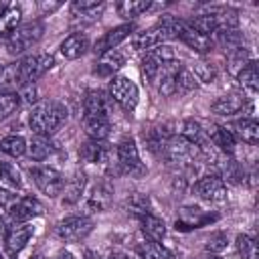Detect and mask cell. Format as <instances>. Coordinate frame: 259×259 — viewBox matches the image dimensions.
Here are the masks:
<instances>
[{
    "label": "cell",
    "instance_id": "45",
    "mask_svg": "<svg viewBox=\"0 0 259 259\" xmlns=\"http://www.w3.org/2000/svg\"><path fill=\"white\" fill-rule=\"evenodd\" d=\"M251 59H249V55H247V51L245 49H237L231 57H229V65H231V71H235V73H239L241 71V67L245 65V63H249Z\"/></svg>",
    "mask_w": 259,
    "mask_h": 259
},
{
    "label": "cell",
    "instance_id": "24",
    "mask_svg": "<svg viewBox=\"0 0 259 259\" xmlns=\"http://www.w3.org/2000/svg\"><path fill=\"white\" fill-rule=\"evenodd\" d=\"M123 63H125V59L119 51H109V53H103L101 59L95 63L93 73L99 77H113V73H117L123 67Z\"/></svg>",
    "mask_w": 259,
    "mask_h": 259
},
{
    "label": "cell",
    "instance_id": "17",
    "mask_svg": "<svg viewBox=\"0 0 259 259\" xmlns=\"http://www.w3.org/2000/svg\"><path fill=\"white\" fill-rule=\"evenodd\" d=\"M109 146L105 142H97V140H87L81 148H79V158L85 164H103L109 160Z\"/></svg>",
    "mask_w": 259,
    "mask_h": 259
},
{
    "label": "cell",
    "instance_id": "21",
    "mask_svg": "<svg viewBox=\"0 0 259 259\" xmlns=\"http://www.w3.org/2000/svg\"><path fill=\"white\" fill-rule=\"evenodd\" d=\"M180 63H176V61H172V63H166L162 69H160V73H158V93L160 95H164V97H170V95H174L176 93V75H178V71H180Z\"/></svg>",
    "mask_w": 259,
    "mask_h": 259
},
{
    "label": "cell",
    "instance_id": "33",
    "mask_svg": "<svg viewBox=\"0 0 259 259\" xmlns=\"http://www.w3.org/2000/svg\"><path fill=\"white\" fill-rule=\"evenodd\" d=\"M150 6H152V2H148V0H121V2L117 4V14H119L121 18L132 20V18L144 14Z\"/></svg>",
    "mask_w": 259,
    "mask_h": 259
},
{
    "label": "cell",
    "instance_id": "30",
    "mask_svg": "<svg viewBox=\"0 0 259 259\" xmlns=\"http://www.w3.org/2000/svg\"><path fill=\"white\" fill-rule=\"evenodd\" d=\"M136 253L140 255V259H174L170 249H166L158 241H150V239L144 243H138Z\"/></svg>",
    "mask_w": 259,
    "mask_h": 259
},
{
    "label": "cell",
    "instance_id": "27",
    "mask_svg": "<svg viewBox=\"0 0 259 259\" xmlns=\"http://www.w3.org/2000/svg\"><path fill=\"white\" fill-rule=\"evenodd\" d=\"M26 152H28V156H30L34 162H45L47 158L53 156L55 146L51 144L49 136H36V134H34V138L26 144Z\"/></svg>",
    "mask_w": 259,
    "mask_h": 259
},
{
    "label": "cell",
    "instance_id": "15",
    "mask_svg": "<svg viewBox=\"0 0 259 259\" xmlns=\"http://www.w3.org/2000/svg\"><path fill=\"white\" fill-rule=\"evenodd\" d=\"M217 219H219V214H208L198 206H182L180 214L176 219V229H180V231L198 229V227H204Z\"/></svg>",
    "mask_w": 259,
    "mask_h": 259
},
{
    "label": "cell",
    "instance_id": "9",
    "mask_svg": "<svg viewBox=\"0 0 259 259\" xmlns=\"http://www.w3.org/2000/svg\"><path fill=\"white\" fill-rule=\"evenodd\" d=\"M194 192L206 202H223L227 198V184L219 174H206L196 180Z\"/></svg>",
    "mask_w": 259,
    "mask_h": 259
},
{
    "label": "cell",
    "instance_id": "4",
    "mask_svg": "<svg viewBox=\"0 0 259 259\" xmlns=\"http://www.w3.org/2000/svg\"><path fill=\"white\" fill-rule=\"evenodd\" d=\"M115 158H117V170L130 176H142L146 174V166L140 160V152L136 146L134 138H121L117 148H115Z\"/></svg>",
    "mask_w": 259,
    "mask_h": 259
},
{
    "label": "cell",
    "instance_id": "49",
    "mask_svg": "<svg viewBox=\"0 0 259 259\" xmlns=\"http://www.w3.org/2000/svg\"><path fill=\"white\" fill-rule=\"evenodd\" d=\"M107 259H130L127 255H123V253H111Z\"/></svg>",
    "mask_w": 259,
    "mask_h": 259
},
{
    "label": "cell",
    "instance_id": "3",
    "mask_svg": "<svg viewBox=\"0 0 259 259\" xmlns=\"http://www.w3.org/2000/svg\"><path fill=\"white\" fill-rule=\"evenodd\" d=\"M42 32H45V26L40 20L20 24L12 32L6 34V51L10 55H20V53L28 51L32 45H36L42 38Z\"/></svg>",
    "mask_w": 259,
    "mask_h": 259
},
{
    "label": "cell",
    "instance_id": "19",
    "mask_svg": "<svg viewBox=\"0 0 259 259\" xmlns=\"http://www.w3.org/2000/svg\"><path fill=\"white\" fill-rule=\"evenodd\" d=\"M59 51H61V55L65 59H71V61L79 59V57H83L89 51V38L83 32H73V34L65 36V40L61 42Z\"/></svg>",
    "mask_w": 259,
    "mask_h": 259
},
{
    "label": "cell",
    "instance_id": "51",
    "mask_svg": "<svg viewBox=\"0 0 259 259\" xmlns=\"http://www.w3.org/2000/svg\"><path fill=\"white\" fill-rule=\"evenodd\" d=\"M85 259H97V257H95L91 251H87V253H85Z\"/></svg>",
    "mask_w": 259,
    "mask_h": 259
},
{
    "label": "cell",
    "instance_id": "5",
    "mask_svg": "<svg viewBox=\"0 0 259 259\" xmlns=\"http://www.w3.org/2000/svg\"><path fill=\"white\" fill-rule=\"evenodd\" d=\"M107 95H109L121 109L134 111L136 105H138L140 91H138V85H136L130 77L117 75V77H111V81H109V93H107Z\"/></svg>",
    "mask_w": 259,
    "mask_h": 259
},
{
    "label": "cell",
    "instance_id": "28",
    "mask_svg": "<svg viewBox=\"0 0 259 259\" xmlns=\"http://www.w3.org/2000/svg\"><path fill=\"white\" fill-rule=\"evenodd\" d=\"M83 127H85V134L89 136V140L103 142L109 136L111 121H109V117H83Z\"/></svg>",
    "mask_w": 259,
    "mask_h": 259
},
{
    "label": "cell",
    "instance_id": "32",
    "mask_svg": "<svg viewBox=\"0 0 259 259\" xmlns=\"http://www.w3.org/2000/svg\"><path fill=\"white\" fill-rule=\"evenodd\" d=\"M0 152H4L10 158H20L26 154V140L16 134H8L0 140Z\"/></svg>",
    "mask_w": 259,
    "mask_h": 259
},
{
    "label": "cell",
    "instance_id": "44",
    "mask_svg": "<svg viewBox=\"0 0 259 259\" xmlns=\"http://www.w3.org/2000/svg\"><path fill=\"white\" fill-rule=\"evenodd\" d=\"M204 249H206V253H214V255L221 253V251H225V249H227V233H223V231L212 233V235L206 239Z\"/></svg>",
    "mask_w": 259,
    "mask_h": 259
},
{
    "label": "cell",
    "instance_id": "11",
    "mask_svg": "<svg viewBox=\"0 0 259 259\" xmlns=\"http://www.w3.org/2000/svg\"><path fill=\"white\" fill-rule=\"evenodd\" d=\"M134 30H136L134 22H125V24H119V26H115V28H109L107 32H103L101 38H97V42L93 45V53L101 57L103 53L115 51V47L121 45Z\"/></svg>",
    "mask_w": 259,
    "mask_h": 259
},
{
    "label": "cell",
    "instance_id": "52",
    "mask_svg": "<svg viewBox=\"0 0 259 259\" xmlns=\"http://www.w3.org/2000/svg\"><path fill=\"white\" fill-rule=\"evenodd\" d=\"M34 259H45V257H40V255H38V257H34Z\"/></svg>",
    "mask_w": 259,
    "mask_h": 259
},
{
    "label": "cell",
    "instance_id": "47",
    "mask_svg": "<svg viewBox=\"0 0 259 259\" xmlns=\"http://www.w3.org/2000/svg\"><path fill=\"white\" fill-rule=\"evenodd\" d=\"M55 259H75V255L69 251V249H63V251H59L57 253V257Z\"/></svg>",
    "mask_w": 259,
    "mask_h": 259
},
{
    "label": "cell",
    "instance_id": "40",
    "mask_svg": "<svg viewBox=\"0 0 259 259\" xmlns=\"http://www.w3.org/2000/svg\"><path fill=\"white\" fill-rule=\"evenodd\" d=\"M192 75L202 83H212L217 79V67L208 61H196L192 67Z\"/></svg>",
    "mask_w": 259,
    "mask_h": 259
},
{
    "label": "cell",
    "instance_id": "31",
    "mask_svg": "<svg viewBox=\"0 0 259 259\" xmlns=\"http://www.w3.org/2000/svg\"><path fill=\"white\" fill-rule=\"evenodd\" d=\"M237 79L241 83V87H245L247 91H257L259 89V65L257 61H249L241 67V71L237 73Z\"/></svg>",
    "mask_w": 259,
    "mask_h": 259
},
{
    "label": "cell",
    "instance_id": "23",
    "mask_svg": "<svg viewBox=\"0 0 259 259\" xmlns=\"http://www.w3.org/2000/svg\"><path fill=\"white\" fill-rule=\"evenodd\" d=\"M206 138L225 154H233L235 152V144H237V138L231 134L229 127L225 125H210L208 130H204Z\"/></svg>",
    "mask_w": 259,
    "mask_h": 259
},
{
    "label": "cell",
    "instance_id": "12",
    "mask_svg": "<svg viewBox=\"0 0 259 259\" xmlns=\"http://www.w3.org/2000/svg\"><path fill=\"white\" fill-rule=\"evenodd\" d=\"M32 233H34V229L28 223H12L6 229L4 237H2L4 239V245H6V251L10 255H18L26 247V243L30 241Z\"/></svg>",
    "mask_w": 259,
    "mask_h": 259
},
{
    "label": "cell",
    "instance_id": "16",
    "mask_svg": "<svg viewBox=\"0 0 259 259\" xmlns=\"http://www.w3.org/2000/svg\"><path fill=\"white\" fill-rule=\"evenodd\" d=\"M245 105H247V97L243 93H227V95L217 97L210 103V111L217 115H223V117H231V115L243 111Z\"/></svg>",
    "mask_w": 259,
    "mask_h": 259
},
{
    "label": "cell",
    "instance_id": "42",
    "mask_svg": "<svg viewBox=\"0 0 259 259\" xmlns=\"http://www.w3.org/2000/svg\"><path fill=\"white\" fill-rule=\"evenodd\" d=\"M162 67H164V65H162L160 61H156V59H154L152 55H148V53H146V57L142 59V65H140L142 75H144V79H146L148 83H156L158 73H160Z\"/></svg>",
    "mask_w": 259,
    "mask_h": 259
},
{
    "label": "cell",
    "instance_id": "50",
    "mask_svg": "<svg viewBox=\"0 0 259 259\" xmlns=\"http://www.w3.org/2000/svg\"><path fill=\"white\" fill-rule=\"evenodd\" d=\"M202 259H221V257H217V255H214V253H206V255H204V257H202Z\"/></svg>",
    "mask_w": 259,
    "mask_h": 259
},
{
    "label": "cell",
    "instance_id": "1",
    "mask_svg": "<svg viewBox=\"0 0 259 259\" xmlns=\"http://www.w3.org/2000/svg\"><path fill=\"white\" fill-rule=\"evenodd\" d=\"M65 117H67V109L63 103L53 101V99H45L32 107L28 123L36 136H51L65 121Z\"/></svg>",
    "mask_w": 259,
    "mask_h": 259
},
{
    "label": "cell",
    "instance_id": "39",
    "mask_svg": "<svg viewBox=\"0 0 259 259\" xmlns=\"http://www.w3.org/2000/svg\"><path fill=\"white\" fill-rule=\"evenodd\" d=\"M20 16H22V12H20L18 6H8L6 12L0 16V32H4V34L12 32V30L18 26Z\"/></svg>",
    "mask_w": 259,
    "mask_h": 259
},
{
    "label": "cell",
    "instance_id": "8",
    "mask_svg": "<svg viewBox=\"0 0 259 259\" xmlns=\"http://www.w3.org/2000/svg\"><path fill=\"white\" fill-rule=\"evenodd\" d=\"M91 231H93V221L89 217H67L57 225V235L69 243L85 239Z\"/></svg>",
    "mask_w": 259,
    "mask_h": 259
},
{
    "label": "cell",
    "instance_id": "26",
    "mask_svg": "<svg viewBox=\"0 0 259 259\" xmlns=\"http://www.w3.org/2000/svg\"><path fill=\"white\" fill-rule=\"evenodd\" d=\"M140 221V227H142V233L150 239V241H162L164 235H166V225L160 217H156L154 212H146L144 217L138 219Z\"/></svg>",
    "mask_w": 259,
    "mask_h": 259
},
{
    "label": "cell",
    "instance_id": "48",
    "mask_svg": "<svg viewBox=\"0 0 259 259\" xmlns=\"http://www.w3.org/2000/svg\"><path fill=\"white\" fill-rule=\"evenodd\" d=\"M40 8H42V10H49V12H51V10L59 8V2H55V4H47V2H42V4H40Z\"/></svg>",
    "mask_w": 259,
    "mask_h": 259
},
{
    "label": "cell",
    "instance_id": "18",
    "mask_svg": "<svg viewBox=\"0 0 259 259\" xmlns=\"http://www.w3.org/2000/svg\"><path fill=\"white\" fill-rule=\"evenodd\" d=\"M103 8H105V4L97 2V0H75L71 4V16L81 22H93L99 18Z\"/></svg>",
    "mask_w": 259,
    "mask_h": 259
},
{
    "label": "cell",
    "instance_id": "7",
    "mask_svg": "<svg viewBox=\"0 0 259 259\" xmlns=\"http://www.w3.org/2000/svg\"><path fill=\"white\" fill-rule=\"evenodd\" d=\"M30 176H32L36 188L42 194L55 198V196H59L63 192L65 178H63V174L59 170H55L51 166H34V168H30Z\"/></svg>",
    "mask_w": 259,
    "mask_h": 259
},
{
    "label": "cell",
    "instance_id": "54",
    "mask_svg": "<svg viewBox=\"0 0 259 259\" xmlns=\"http://www.w3.org/2000/svg\"><path fill=\"white\" fill-rule=\"evenodd\" d=\"M0 69H2V65H0Z\"/></svg>",
    "mask_w": 259,
    "mask_h": 259
},
{
    "label": "cell",
    "instance_id": "6",
    "mask_svg": "<svg viewBox=\"0 0 259 259\" xmlns=\"http://www.w3.org/2000/svg\"><path fill=\"white\" fill-rule=\"evenodd\" d=\"M18 63H20L22 87H26V85H32L34 81H38L49 69H53L55 59H53V55L40 53V55H28V57L20 59Z\"/></svg>",
    "mask_w": 259,
    "mask_h": 259
},
{
    "label": "cell",
    "instance_id": "36",
    "mask_svg": "<svg viewBox=\"0 0 259 259\" xmlns=\"http://www.w3.org/2000/svg\"><path fill=\"white\" fill-rule=\"evenodd\" d=\"M83 188H85V176H75L69 182H65L63 192H61L63 194V202L65 204H75L81 198Z\"/></svg>",
    "mask_w": 259,
    "mask_h": 259
},
{
    "label": "cell",
    "instance_id": "25",
    "mask_svg": "<svg viewBox=\"0 0 259 259\" xmlns=\"http://www.w3.org/2000/svg\"><path fill=\"white\" fill-rule=\"evenodd\" d=\"M176 136H180V138H184V140H188V142H192V144H196L200 148L204 146V140H206V134H204L202 125L198 121H194V119L178 121L176 123Z\"/></svg>",
    "mask_w": 259,
    "mask_h": 259
},
{
    "label": "cell",
    "instance_id": "14",
    "mask_svg": "<svg viewBox=\"0 0 259 259\" xmlns=\"http://www.w3.org/2000/svg\"><path fill=\"white\" fill-rule=\"evenodd\" d=\"M42 212V204L34 196H20L10 208H8V219L12 223H28L30 219L38 217Z\"/></svg>",
    "mask_w": 259,
    "mask_h": 259
},
{
    "label": "cell",
    "instance_id": "35",
    "mask_svg": "<svg viewBox=\"0 0 259 259\" xmlns=\"http://www.w3.org/2000/svg\"><path fill=\"white\" fill-rule=\"evenodd\" d=\"M0 180L10 188L22 186V174H20L18 166L8 162V160H2V158H0Z\"/></svg>",
    "mask_w": 259,
    "mask_h": 259
},
{
    "label": "cell",
    "instance_id": "20",
    "mask_svg": "<svg viewBox=\"0 0 259 259\" xmlns=\"http://www.w3.org/2000/svg\"><path fill=\"white\" fill-rule=\"evenodd\" d=\"M22 89V77H20V63H8L0 69V93H18Z\"/></svg>",
    "mask_w": 259,
    "mask_h": 259
},
{
    "label": "cell",
    "instance_id": "38",
    "mask_svg": "<svg viewBox=\"0 0 259 259\" xmlns=\"http://www.w3.org/2000/svg\"><path fill=\"white\" fill-rule=\"evenodd\" d=\"M237 251L243 259H259L257 243L251 235H239L237 237Z\"/></svg>",
    "mask_w": 259,
    "mask_h": 259
},
{
    "label": "cell",
    "instance_id": "53",
    "mask_svg": "<svg viewBox=\"0 0 259 259\" xmlns=\"http://www.w3.org/2000/svg\"><path fill=\"white\" fill-rule=\"evenodd\" d=\"M0 259H4V257H2V255H0Z\"/></svg>",
    "mask_w": 259,
    "mask_h": 259
},
{
    "label": "cell",
    "instance_id": "41",
    "mask_svg": "<svg viewBox=\"0 0 259 259\" xmlns=\"http://www.w3.org/2000/svg\"><path fill=\"white\" fill-rule=\"evenodd\" d=\"M196 79H194V75H192V71L190 69H186V67H180V71H178V75H176V93H190V91H194L196 89Z\"/></svg>",
    "mask_w": 259,
    "mask_h": 259
},
{
    "label": "cell",
    "instance_id": "13",
    "mask_svg": "<svg viewBox=\"0 0 259 259\" xmlns=\"http://www.w3.org/2000/svg\"><path fill=\"white\" fill-rule=\"evenodd\" d=\"M111 111V97L101 89L87 91L83 99V117H109Z\"/></svg>",
    "mask_w": 259,
    "mask_h": 259
},
{
    "label": "cell",
    "instance_id": "37",
    "mask_svg": "<svg viewBox=\"0 0 259 259\" xmlns=\"http://www.w3.org/2000/svg\"><path fill=\"white\" fill-rule=\"evenodd\" d=\"M125 204H127L130 212H132V214H136L138 219H140V217H144L146 212H152V208H150V198H148L146 194H142V192L132 194V196L125 200Z\"/></svg>",
    "mask_w": 259,
    "mask_h": 259
},
{
    "label": "cell",
    "instance_id": "34",
    "mask_svg": "<svg viewBox=\"0 0 259 259\" xmlns=\"http://www.w3.org/2000/svg\"><path fill=\"white\" fill-rule=\"evenodd\" d=\"M188 24H190L196 32H200V34H204V36H210V34H214V32L219 30V22H217L214 12L198 14V16H194L192 20H188Z\"/></svg>",
    "mask_w": 259,
    "mask_h": 259
},
{
    "label": "cell",
    "instance_id": "2",
    "mask_svg": "<svg viewBox=\"0 0 259 259\" xmlns=\"http://www.w3.org/2000/svg\"><path fill=\"white\" fill-rule=\"evenodd\" d=\"M162 154L168 162L172 164H180V166H192L194 162H198L202 158V148L172 134L166 142H164V148H162Z\"/></svg>",
    "mask_w": 259,
    "mask_h": 259
},
{
    "label": "cell",
    "instance_id": "29",
    "mask_svg": "<svg viewBox=\"0 0 259 259\" xmlns=\"http://www.w3.org/2000/svg\"><path fill=\"white\" fill-rule=\"evenodd\" d=\"M113 202V188L107 182L97 184L89 194V206L93 210H107Z\"/></svg>",
    "mask_w": 259,
    "mask_h": 259
},
{
    "label": "cell",
    "instance_id": "46",
    "mask_svg": "<svg viewBox=\"0 0 259 259\" xmlns=\"http://www.w3.org/2000/svg\"><path fill=\"white\" fill-rule=\"evenodd\" d=\"M16 200H18V196L12 194L10 190H0V210H6V212H8V208H10Z\"/></svg>",
    "mask_w": 259,
    "mask_h": 259
},
{
    "label": "cell",
    "instance_id": "22",
    "mask_svg": "<svg viewBox=\"0 0 259 259\" xmlns=\"http://www.w3.org/2000/svg\"><path fill=\"white\" fill-rule=\"evenodd\" d=\"M229 130L235 138H241L249 146H257V142H259V123L253 117H243V119L235 121Z\"/></svg>",
    "mask_w": 259,
    "mask_h": 259
},
{
    "label": "cell",
    "instance_id": "43",
    "mask_svg": "<svg viewBox=\"0 0 259 259\" xmlns=\"http://www.w3.org/2000/svg\"><path fill=\"white\" fill-rule=\"evenodd\" d=\"M20 105V95L18 93H0V121L10 117Z\"/></svg>",
    "mask_w": 259,
    "mask_h": 259
},
{
    "label": "cell",
    "instance_id": "10",
    "mask_svg": "<svg viewBox=\"0 0 259 259\" xmlns=\"http://www.w3.org/2000/svg\"><path fill=\"white\" fill-rule=\"evenodd\" d=\"M170 38H172L170 30H168L162 22H158L156 26L138 32V34L132 38V47H134L136 51H146V53H148V51H152V49L164 45V42L170 40Z\"/></svg>",
    "mask_w": 259,
    "mask_h": 259
}]
</instances>
